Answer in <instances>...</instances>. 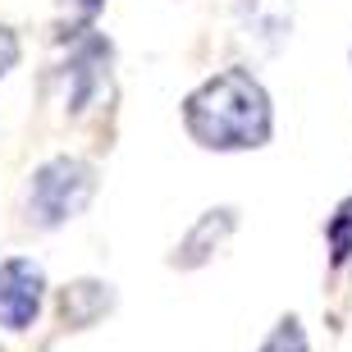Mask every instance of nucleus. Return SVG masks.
Wrapping results in <instances>:
<instances>
[{"mask_svg": "<svg viewBox=\"0 0 352 352\" xmlns=\"http://www.w3.org/2000/svg\"><path fill=\"white\" fill-rule=\"evenodd\" d=\"M41 298H46V274L37 261L28 256H10L0 261V329H28L41 311Z\"/></svg>", "mask_w": 352, "mask_h": 352, "instance_id": "obj_3", "label": "nucleus"}, {"mask_svg": "<svg viewBox=\"0 0 352 352\" xmlns=\"http://www.w3.org/2000/svg\"><path fill=\"white\" fill-rule=\"evenodd\" d=\"M325 243H329V265L339 270V265L352 261V192L343 197L334 215L325 220Z\"/></svg>", "mask_w": 352, "mask_h": 352, "instance_id": "obj_8", "label": "nucleus"}, {"mask_svg": "<svg viewBox=\"0 0 352 352\" xmlns=\"http://www.w3.org/2000/svg\"><path fill=\"white\" fill-rule=\"evenodd\" d=\"M183 129L206 151H252L265 146L274 133L270 96L248 69H220L215 78L188 91Z\"/></svg>", "mask_w": 352, "mask_h": 352, "instance_id": "obj_1", "label": "nucleus"}, {"mask_svg": "<svg viewBox=\"0 0 352 352\" xmlns=\"http://www.w3.org/2000/svg\"><path fill=\"white\" fill-rule=\"evenodd\" d=\"M238 19L248 28V37H256L265 51H274L293 28V0H243Z\"/></svg>", "mask_w": 352, "mask_h": 352, "instance_id": "obj_7", "label": "nucleus"}, {"mask_svg": "<svg viewBox=\"0 0 352 352\" xmlns=\"http://www.w3.org/2000/svg\"><path fill=\"white\" fill-rule=\"evenodd\" d=\"M19 65V37H14V28H0V78Z\"/></svg>", "mask_w": 352, "mask_h": 352, "instance_id": "obj_10", "label": "nucleus"}, {"mask_svg": "<svg viewBox=\"0 0 352 352\" xmlns=\"http://www.w3.org/2000/svg\"><path fill=\"white\" fill-rule=\"evenodd\" d=\"M234 224H238V215L229 206H220V210H206L201 220L183 234V243L174 248V256H170V265H179V270H197V265H206L210 261V252L220 248L224 238L234 234Z\"/></svg>", "mask_w": 352, "mask_h": 352, "instance_id": "obj_5", "label": "nucleus"}, {"mask_svg": "<svg viewBox=\"0 0 352 352\" xmlns=\"http://www.w3.org/2000/svg\"><path fill=\"white\" fill-rule=\"evenodd\" d=\"M105 78H110V41L82 37V46L69 60V105H74V115L91 110V101L105 87Z\"/></svg>", "mask_w": 352, "mask_h": 352, "instance_id": "obj_4", "label": "nucleus"}, {"mask_svg": "<svg viewBox=\"0 0 352 352\" xmlns=\"http://www.w3.org/2000/svg\"><path fill=\"white\" fill-rule=\"evenodd\" d=\"M96 192V170L78 156H55L46 165L32 170L28 179V224L37 229H60L74 215H82V206Z\"/></svg>", "mask_w": 352, "mask_h": 352, "instance_id": "obj_2", "label": "nucleus"}, {"mask_svg": "<svg viewBox=\"0 0 352 352\" xmlns=\"http://www.w3.org/2000/svg\"><path fill=\"white\" fill-rule=\"evenodd\" d=\"M261 352H307V329H302L298 316H284L270 329V339L261 343Z\"/></svg>", "mask_w": 352, "mask_h": 352, "instance_id": "obj_9", "label": "nucleus"}, {"mask_svg": "<svg viewBox=\"0 0 352 352\" xmlns=\"http://www.w3.org/2000/svg\"><path fill=\"white\" fill-rule=\"evenodd\" d=\"M65 5H69V10H78V14H82V19H91V14L101 10L105 0H65Z\"/></svg>", "mask_w": 352, "mask_h": 352, "instance_id": "obj_11", "label": "nucleus"}, {"mask_svg": "<svg viewBox=\"0 0 352 352\" xmlns=\"http://www.w3.org/2000/svg\"><path fill=\"white\" fill-rule=\"evenodd\" d=\"M115 307V288L101 284V279H78L60 293V316H65L69 329H87L96 325L105 311Z\"/></svg>", "mask_w": 352, "mask_h": 352, "instance_id": "obj_6", "label": "nucleus"}]
</instances>
